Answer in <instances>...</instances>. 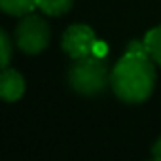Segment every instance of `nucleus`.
Listing matches in <instances>:
<instances>
[{"instance_id":"1","label":"nucleus","mask_w":161,"mask_h":161,"mask_svg":"<svg viewBox=\"0 0 161 161\" xmlns=\"http://www.w3.org/2000/svg\"><path fill=\"white\" fill-rule=\"evenodd\" d=\"M155 84V70L150 55L127 53L116 63L110 72V86L114 93L129 104L146 101Z\"/></svg>"},{"instance_id":"2","label":"nucleus","mask_w":161,"mask_h":161,"mask_svg":"<svg viewBox=\"0 0 161 161\" xmlns=\"http://www.w3.org/2000/svg\"><path fill=\"white\" fill-rule=\"evenodd\" d=\"M108 82V64L101 55H87L74 59L68 70V84L74 91L82 95H99L104 91Z\"/></svg>"},{"instance_id":"3","label":"nucleus","mask_w":161,"mask_h":161,"mask_svg":"<svg viewBox=\"0 0 161 161\" xmlns=\"http://www.w3.org/2000/svg\"><path fill=\"white\" fill-rule=\"evenodd\" d=\"M15 38H17V46L25 53L36 55L42 49H46V46L49 44V27L42 17L27 14L17 27Z\"/></svg>"},{"instance_id":"4","label":"nucleus","mask_w":161,"mask_h":161,"mask_svg":"<svg viewBox=\"0 0 161 161\" xmlns=\"http://www.w3.org/2000/svg\"><path fill=\"white\" fill-rule=\"evenodd\" d=\"M97 36L87 25H72L63 34V49L72 59H82L95 53Z\"/></svg>"},{"instance_id":"5","label":"nucleus","mask_w":161,"mask_h":161,"mask_svg":"<svg viewBox=\"0 0 161 161\" xmlns=\"http://www.w3.org/2000/svg\"><path fill=\"white\" fill-rule=\"evenodd\" d=\"M25 93V80L17 70L12 68H2L0 76V95L6 103H15L23 97Z\"/></svg>"},{"instance_id":"6","label":"nucleus","mask_w":161,"mask_h":161,"mask_svg":"<svg viewBox=\"0 0 161 161\" xmlns=\"http://www.w3.org/2000/svg\"><path fill=\"white\" fill-rule=\"evenodd\" d=\"M38 6V0H0V8L8 15H27Z\"/></svg>"},{"instance_id":"7","label":"nucleus","mask_w":161,"mask_h":161,"mask_svg":"<svg viewBox=\"0 0 161 161\" xmlns=\"http://www.w3.org/2000/svg\"><path fill=\"white\" fill-rule=\"evenodd\" d=\"M144 42H146L148 55L152 57V61H155L157 64H161V25L155 27V29H152L146 34Z\"/></svg>"},{"instance_id":"8","label":"nucleus","mask_w":161,"mask_h":161,"mask_svg":"<svg viewBox=\"0 0 161 161\" xmlns=\"http://www.w3.org/2000/svg\"><path fill=\"white\" fill-rule=\"evenodd\" d=\"M74 0H38V8L46 15H63L72 8Z\"/></svg>"},{"instance_id":"9","label":"nucleus","mask_w":161,"mask_h":161,"mask_svg":"<svg viewBox=\"0 0 161 161\" xmlns=\"http://www.w3.org/2000/svg\"><path fill=\"white\" fill-rule=\"evenodd\" d=\"M0 47H2V51H0V64H2V68H8L10 59H12V40L6 32H0Z\"/></svg>"},{"instance_id":"10","label":"nucleus","mask_w":161,"mask_h":161,"mask_svg":"<svg viewBox=\"0 0 161 161\" xmlns=\"http://www.w3.org/2000/svg\"><path fill=\"white\" fill-rule=\"evenodd\" d=\"M127 53H135V55H148V47H146V42H129L127 46Z\"/></svg>"},{"instance_id":"11","label":"nucleus","mask_w":161,"mask_h":161,"mask_svg":"<svg viewBox=\"0 0 161 161\" xmlns=\"http://www.w3.org/2000/svg\"><path fill=\"white\" fill-rule=\"evenodd\" d=\"M152 155H153L155 159H159V161H161V138L153 144V148H152Z\"/></svg>"}]
</instances>
